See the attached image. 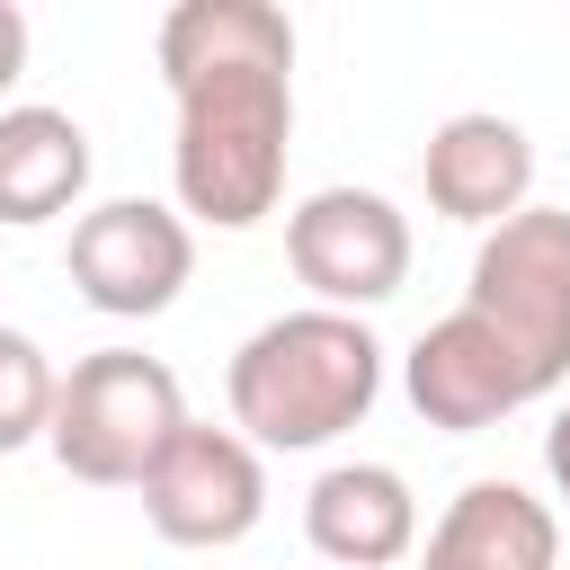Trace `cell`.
I'll list each match as a JSON object with an SVG mask.
<instances>
[{
  "label": "cell",
  "mask_w": 570,
  "mask_h": 570,
  "mask_svg": "<svg viewBox=\"0 0 570 570\" xmlns=\"http://www.w3.org/2000/svg\"><path fill=\"white\" fill-rule=\"evenodd\" d=\"M160 80L178 107V214L214 232L267 223L294 151V18L276 0H178L160 18Z\"/></svg>",
  "instance_id": "6da1fadb"
},
{
  "label": "cell",
  "mask_w": 570,
  "mask_h": 570,
  "mask_svg": "<svg viewBox=\"0 0 570 570\" xmlns=\"http://www.w3.org/2000/svg\"><path fill=\"white\" fill-rule=\"evenodd\" d=\"M232 428L258 454H312L383 401V338L356 312H276L232 347Z\"/></svg>",
  "instance_id": "7a4b0ae2"
},
{
  "label": "cell",
  "mask_w": 570,
  "mask_h": 570,
  "mask_svg": "<svg viewBox=\"0 0 570 570\" xmlns=\"http://www.w3.org/2000/svg\"><path fill=\"white\" fill-rule=\"evenodd\" d=\"M187 428V392L160 356L142 347H89L62 383H53V463L89 490H142V472L160 463V445Z\"/></svg>",
  "instance_id": "3957f363"
},
{
  "label": "cell",
  "mask_w": 570,
  "mask_h": 570,
  "mask_svg": "<svg viewBox=\"0 0 570 570\" xmlns=\"http://www.w3.org/2000/svg\"><path fill=\"white\" fill-rule=\"evenodd\" d=\"M463 303L534 365V383L552 392L570 374V205H525L508 223L481 232L472 249V285Z\"/></svg>",
  "instance_id": "277c9868"
},
{
  "label": "cell",
  "mask_w": 570,
  "mask_h": 570,
  "mask_svg": "<svg viewBox=\"0 0 570 570\" xmlns=\"http://www.w3.org/2000/svg\"><path fill=\"white\" fill-rule=\"evenodd\" d=\"M285 258L321 312L365 321V303H392L410 276V214L383 187H312L285 214Z\"/></svg>",
  "instance_id": "5b68a950"
},
{
  "label": "cell",
  "mask_w": 570,
  "mask_h": 570,
  "mask_svg": "<svg viewBox=\"0 0 570 570\" xmlns=\"http://www.w3.org/2000/svg\"><path fill=\"white\" fill-rule=\"evenodd\" d=\"M142 517H151V534L178 543V552H232V543L258 534V517H267V463H258V445H249L240 428L187 419V428L160 445V463L142 472Z\"/></svg>",
  "instance_id": "8992f818"
},
{
  "label": "cell",
  "mask_w": 570,
  "mask_h": 570,
  "mask_svg": "<svg viewBox=\"0 0 570 570\" xmlns=\"http://www.w3.org/2000/svg\"><path fill=\"white\" fill-rule=\"evenodd\" d=\"M196 276V232L160 196H107L71 223V285L107 321H151Z\"/></svg>",
  "instance_id": "52a82bcc"
},
{
  "label": "cell",
  "mask_w": 570,
  "mask_h": 570,
  "mask_svg": "<svg viewBox=\"0 0 570 570\" xmlns=\"http://www.w3.org/2000/svg\"><path fill=\"white\" fill-rule=\"evenodd\" d=\"M401 392H410V410H419L428 428H445V436H481V428L517 419L525 401H543L534 365H525L472 303H454L445 321H428V330L410 338Z\"/></svg>",
  "instance_id": "ba28073f"
},
{
  "label": "cell",
  "mask_w": 570,
  "mask_h": 570,
  "mask_svg": "<svg viewBox=\"0 0 570 570\" xmlns=\"http://www.w3.org/2000/svg\"><path fill=\"white\" fill-rule=\"evenodd\" d=\"M419 178H428V205H436L445 223H481V232H490V223L525 214V196H534V142H525L517 116L463 107V116H445V125L428 134Z\"/></svg>",
  "instance_id": "9c48e42d"
},
{
  "label": "cell",
  "mask_w": 570,
  "mask_h": 570,
  "mask_svg": "<svg viewBox=\"0 0 570 570\" xmlns=\"http://www.w3.org/2000/svg\"><path fill=\"white\" fill-rule=\"evenodd\" d=\"M303 534L330 570H392L419 552V499L392 463H330L303 490Z\"/></svg>",
  "instance_id": "30bf717a"
},
{
  "label": "cell",
  "mask_w": 570,
  "mask_h": 570,
  "mask_svg": "<svg viewBox=\"0 0 570 570\" xmlns=\"http://www.w3.org/2000/svg\"><path fill=\"white\" fill-rule=\"evenodd\" d=\"M419 570H561V525L525 481H463L428 525Z\"/></svg>",
  "instance_id": "8fae6325"
},
{
  "label": "cell",
  "mask_w": 570,
  "mask_h": 570,
  "mask_svg": "<svg viewBox=\"0 0 570 570\" xmlns=\"http://www.w3.org/2000/svg\"><path fill=\"white\" fill-rule=\"evenodd\" d=\"M89 196V125L71 107H0V223H53Z\"/></svg>",
  "instance_id": "7c38bea8"
},
{
  "label": "cell",
  "mask_w": 570,
  "mask_h": 570,
  "mask_svg": "<svg viewBox=\"0 0 570 570\" xmlns=\"http://www.w3.org/2000/svg\"><path fill=\"white\" fill-rule=\"evenodd\" d=\"M53 356L27 338V330H0V454H18V445H45V428H53Z\"/></svg>",
  "instance_id": "4fadbf2b"
},
{
  "label": "cell",
  "mask_w": 570,
  "mask_h": 570,
  "mask_svg": "<svg viewBox=\"0 0 570 570\" xmlns=\"http://www.w3.org/2000/svg\"><path fill=\"white\" fill-rule=\"evenodd\" d=\"M27 71V9L18 0H0V98H9V80Z\"/></svg>",
  "instance_id": "5bb4252c"
},
{
  "label": "cell",
  "mask_w": 570,
  "mask_h": 570,
  "mask_svg": "<svg viewBox=\"0 0 570 570\" xmlns=\"http://www.w3.org/2000/svg\"><path fill=\"white\" fill-rule=\"evenodd\" d=\"M543 472H552V490L570 499V410H561V419L543 428Z\"/></svg>",
  "instance_id": "9a60e30c"
}]
</instances>
